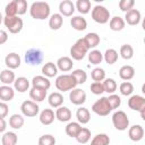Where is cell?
Listing matches in <instances>:
<instances>
[{
  "label": "cell",
  "mask_w": 145,
  "mask_h": 145,
  "mask_svg": "<svg viewBox=\"0 0 145 145\" xmlns=\"http://www.w3.org/2000/svg\"><path fill=\"white\" fill-rule=\"evenodd\" d=\"M91 92L93 94H95V95H101L104 92L102 82H93L91 84Z\"/></svg>",
  "instance_id": "f907efd6"
},
{
  "label": "cell",
  "mask_w": 145,
  "mask_h": 145,
  "mask_svg": "<svg viewBox=\"0 0 145 145\" xmlns=\"http://www.w3.org/2000/svg\"><path fill=\"white\" fill-rule=\"evenodd\" d=\"M15 79H16V76H15V72L12 71V69L7 68L0 72V82L2 84H6V85L14 84Z\"/></svg>",
  "instance_id": "d4e9b609"
},
{
  "label": "cell",
  "mask_w": 145,
  "mask_h": 145,
  "mask_svg": "<svg viewBox=\"0 0 145 145\" xmlns=\"http://www.w3.org/2000/svg\"><path fill=\"white\" fill-rule=\"evenodd\" d=\"M15 96V88H12L10 85L3 84L0 86V100L3 102H9Z\"/></svg>",
  "instance_id": "ac0fdd59"
},
{
  "label": "cell",
  "mask_w": 145,
  "mask_h": 145,
  "mask_svg": "<svg viewBox=\"0 0 145 145\" xmlns=\"http://www.w3.org/2000/svg\"><path fill=\"white\" fill-rule=\"evenodd\" d=\"M91 130L88 129V128H85V127H80V129H79V131L77 133V135H76V139H77V142L78 143H80V144H86L89 139H91Z\"/></svg>",
  "instance_id": "1f68e13d"
},
{
  "label": "cell",
  "mask_w": 145,
  "mask_h": 145,
  "mask_svg": "<svg viewBox=\"0 0 145 145\" xmlns=\"http://www.w3.org/2000/svg\"><path fill=\"white\" fill-rule=\"evenodd\" d=\"M42 74L45 77H48V78H52V77L57 76V74H58V67H57V65L53 63V62H46V63H44L43 67H42Z\"/></svg>",
  "instance_id": "f546056e"
},
{
  "label": "cell",
  "mask_w": 145,
  "mask_h": 145,
  "mask_svg": "<svg viewBox=\"0 0 145 145\" xmlns=\"http://www.w3.org/2000/svg\"><path fill=\"white\" fill-rule=\"evenodd\" d=\"M125 25H126V22L122 17L120 16H114L112 18H110L109 20V26H110V29L111 31H114V32H119V31H122L125 28Z\"/></svg>",
  "instance_id": "44dd1931"
},
{
  "label": "cell",
  "mask_w": 145,
  "mask_h": 145,
  "mask_svg": "<svg viewBox=\"0 0 145 145\" xmlns=\"http://www.w3.org/2000/svg\"><path fill=\"white\" fill-rule=\"evenodd\" d=\"M31 83H32V86L41 87V88H44V89H49L50 86H51V82L44 75L43 76H34Z\"/></svg>",
  "instance_id": "cb8c5ba5"
},
{
  "label": "cell",
  "mask_w": 145,
  "mask_h": 145,
  "mask_svg": "<svg viewBox=\"0 0 145 145\" xmlns=\"http://www.w3.org/2000/svg\"><path fill=\"white\" fill-rule=\"evenodd\" d=\"M140 19H142V14L139 10L137 9H130L126 12L125 15V22L130 25V26H135V25H138L140 23Z\"/></svg>",
  "instance_id": "8fae6325"
},
{
  "label": "cell",
  "mask_w": 145,
  "mask_h": 145,
  "mask_svg": "<svg viewBox=\"0 0 145 145\" xmlns=\"http://www.w3.org/2000/svg\"><path fill=\"white\" fill-rule=\"evenodd\" d=\"M83 39H84L86 45L88 46V49H94V48H96V46L100 44V41H101L100 35H99L97 33H94V32L87 33Z\"/></svg>",
  "instance_id": "ffe728a7"
},
{
  "label": "cell",
  "mask_w": 145,
  "mask_h": 145,
  "mask_svg": "<svg viewBox=\"0 0 145 145\" xmlns=\"http://www.w3.org/2000/svg\"><path fill=\"white\" fill-rule=\"evenodd\" d=\"M20 111L25 117H35L39 113L40 108L37 102H34L33 100H26L20 104Z\"/></svg>",
  "instance_id": "9c48e42d"
},
{
  "label": "cell",
  "mask_w": 145,
  "mask_h": 145,
  "mask_svg": "<svg viewBox=\"0 0 145 145\" xmlns=\"http://www.w3.org/2000/svg\"><path fill=\"white\" fill-rule=\"evenodd\" d=\"M17 140H18V138H17L16 133L7 131L2 136L1 143H2V145H15V144H17Z\"/></svg>",
  "instance_id": "8d00e7d4"
},
{
  "label": "cell",
  "mask_w": 145,
  "mask_h": 145,
  "mask_svg": "<svg viewBox=\"0 0 145 145\" xmlns=\"http://www.w3.org/2000/svg\"><path fill=\"white\" fill-rule=\"evenodd\" d=\"M25 61L29 66H37L43 61V52L41 49L31 48L25 53Z\"/></svg>",
  "instance_id": "52a82bcc"
},
{
  "label": "cell",
  "mask_w": 145,
  "mask_h": 145,
  "mask_svg": "<svg viewBox=\"0 0 145 145\" xmlns=\"http://www.w3.org/2000/svg\"><path fill=\"white\" fill-rule=\"evenodd\" d=\"M70 25L76 31H84L87 27V22L84 17L82 16H74L70 19Z\"/></svg>",
  "instance_id": "4316f807"
},
{
  "label": "cell",
  "mask_w": 145,
  "mask_h": 145,
  "mask_svg": "<svg viewBox=\"0 0 145 145\" xmlns=\"http://www.w3.org/2000/svg\"><path fill=\"white\" fill-rule=\"evenodd\" d=\"M94 1H95V2H97V3H99V2H103V1H104V0H94Z\"/></svg>",
  "instance_id": "6f0895ef"
},
{
  "label": "cell",
  "mask_w": 145,
  "mask_h": 145,
  "mask_svg": "<svg viewBox=\"0 0 145 145\" xmlns=\"http://www.w3.org/2000/svg\"><path fill=\"white\" fill-rule=\"evenodd\" d=\"M53 144H56V138L50 134H45L39 138V145H53Z\"/></svg>",
  "instance_id": "7dc6e473"
},
{
  "label": "cell",
  "mask_w": 145,
  "mask_h": 145,
  "mask_svg": "<svg viewBox=\"0 0 145 145\" xmlns=\"http://www.w3.org/2000/svg\"><path fill=\"white\" fill-rule=\"evenodd\" d=\"M7 128V122L5 120V118H0V133H3Z\"/></svg>",
  "instance_id": "db71d44e"
},
{
  "label": "cell",
  "mask_w": 145,
  "mask_h": 145,
  "mask_svg": "<svg viewBox=\"0 0 145 145\" xmlns=\"http://www.w3.org/2000/svg\"><path fill=\"white\" fill-rule=\"evenodd\" d=\"M75 10H76L75 5L70 0H62L59 3V14H61L62 16L70 17L75 12Z\"/></svg>",
  "instance_id": "7c38bea8"
},
{
  "label": "cell",
  "mask_w": 145,
  "mask_h": 145,
  "mask_svg": "<svg viewBox=\"0 0 145 145\" xmlns=\"http://www.w3.org/2000/svg\"><path fill=\"white\" fill-rule=\"evenodd\" d=\"M24 122H25L24 117L18 113H15L9 118V126L14 129H20L24 126Z\"/></svg>",
  "instance_id": "d6a6232c"
},
{
  "label": "cell",
  "mask_w": 145,
  "mask_h": 145,
  "mask_svg": "<svg viewBox=\"0 0 145 145\" xmlns=\"http://www.w3.org/2000/svg\"><path fill=\"white\" fill-rule=\"evenodd\" d=\"M69 100L75 105H82L86 102V93L80 88H72L69 93Z\"/></svg>",
  "instance_id": "30bf717a"
},
{
  "label": "cell",
  "mask_w": 145,
  "mask_h": 145,
  "mask_svg": "<svg viewBox=\"0 0 145 145\" xmlns=\"http://www.w3.org/2000/svg\"><path fill=\"white\" fill-rule=\"evenodd\" d=\"M91 143L93 145H108L110 143V137L106 134H97L93 137V139L91 140Z\"/></svg>",
  "instance_id": "ab89813d"
},
{
  "label": "cell",
  "mask_w": 145,
  "mask_h": 145,
  "mask_svg": "<svg viewBox=\"0 0 145 145\" xmlns=\"http://www.w3.org/2000/svg\"><path fill=\"white\" fill-rule=\"evenodd\" d=\"M63 24V16L61 14H53L49 18V26L51 29L57 31L59 29Z\"/></svg>",
  "instance_id": "f1b7e54d"
},
{
  "label": "cell",
  "mask_w": 145,
  "mask_h": 145,
  "mask_svg": "<svg viewBox=\"0 0 145 145\" xmlns=\"http://www.w3.org/2000/svg\"><path fill=\"white\" fill-rule=\"evenodd\" d=\"M106 99H108V102H109V104H110V106H111L112 110L118 109V108L120 106V104H121V99H120V96L117 95V94H114V93L110 94Z\"/></svg>",
  "instance_id": "f6af8a7d"
},
{
  "label": "cell",
  "mask_w": 145,
  "mask_h": 145,
  "mask_svg": "<svg viewBox=\"0 0 145 145\" xmlns=\"http://www.w3.org/2000/svg\"><path fill=\"white\" fill-rule=\"evenodd\" d=\"M8 41V33L5 29H0V45L5 44Z\"/></svg>",
  "instance_id": "f5cc1de1"
},
{
  "label": "cell",
  "mask_w": 145,
  "mask_h": 145,
  "mask_svg": "<svg viewBox=\"0 0 145 145\" xmlns=\"http://www.w3.org/2000/svg\"><path fill=\"white\" fill-rule=\"evenodd\" d=\"M88 50H89V49H88V46L86 45L84 39H83V37H82V39H78V40L75 42V44L70 48V56H71V59H72V60H77V61L83 60V59L85 58V56L87 54Z\"/></svg>",
  "instance_id": "3957f363"
},
{
  "label": "cell",
  "mask_w": 145,
  "mask_h": 145,
  "mask_svg": "<svg viewBox=\"0 0 145 145\" xmlns=\"http://www.w3.org/2000/svg\"><path fill=\"white\" fill-rule=\"evenodd\" d=\"M54 114H56V118L60 122H67L71 118V111L67 106H62V105L57 108V111H56Z\"/></svg>",
  "instance_id": "603a6c76"
},
{
  "label": "cell",
  "mask_w": 145,
  "mask_h": 145,
  "mask_svg": "<svg viewBox=\"0 0 145 145\" xmlns=\"http://www.w3.org/2000/svg\"><path fill=\"white\" fill-rule=\"evenodd\" d=\"M135 6V0H119V9L123 12L133 9Z\"/></svg>",
  "instance_id": "bcb514c9"
},
{
  "label": "cell",
  "mask_w": 145,
  "mask_h": 145,
  "mask_svg": "<svg viewBox=\"0 0 145 145\" xmlns=\"http://www.w3.org/2000/svg\"><path fill=\"white\" fill-rule=\"evenodd\" d=\"M40 122L42 123V125H44V126H49V125H51L53 121H54V119H56V114H54V112H53V110H51V109H44L41 113H40Z\"/></svg>",
  "instance_id": "d6986e66"
},
{
  "label": "cell",
  "mask_w": 145,
  "mask_h": 145,
  "mask_svg": "<svg viewBox=\"0 0 145 145\" xmlns=\"http://www.w3.org/2000/svg\"><path fill=\"white\" fill-rule=\"evenodd\" d=\"M103 60L109 65L116 63L118 60V52L114 49H108L103 54Z\"/></svg>",
  "instance_id": "d590c367"
},
{
  "label": "cell",
  "mask_w": 145,
  "mask_h": 145,
  "mask_svg": "<svg viewBox=\"0 0 145 145\" xmlns=\"http://www.w3.org/2000/svg\"><path fill=\"white\" fill-rule=\"evenodd\" d=\"M112 123L117 130L123 131L129 127V118L125 111L118 110L112 114Z\"/></svg>",
  "instance_id": "5b68a950"
},
{
  "label": "cell",
  "mask_w": 145,
  "mask_h": 145,
  "mask_svg": "<svg viewBox=\"0 0 145 145\" xmlns=\"http://www.w3.org/2000/svg\"><path fill=\"white\" fill-rule=\"evenodd\" d=\"M57 67H58V70L60 71H63V72H67L69 70L72 69V66H74V61L71 58L69 57H60L58 60H57Z\"/></svg>",
  "instance_id": "e0dca14e"
},
{
  "label": "cell",
  "mask_w": 145,
  "mask_h": 145,
  "mask_svg": "<svg viewBox=\"0 0 145 145\" xmlns=\"http://www.w3.org/2000/svg\"><path fill=\"white\" fill-rule=\"evenodd\" d=\"M50 5L45 1H35L29 7V15L34 19L43 20L50 16Z\"/></svg>",
  "instance_id": "6da1fadb"
},
{
  "label": "cell",
  "mask_w": 145,
  "mask_h": 145,
  "mask_svg": "<svg viewBox=\"0 0 145 145\" xmlns=\"http://www.w3.org/2000/svg\"><path fill=\"white\" fill-rule=\"evenodd\" d=\"M139 112H140V118L143 120H145V108H143L142 110H139Z\"/></svg>",
  "instance_id": "11a10c76"
},
{
  "label": "cell",
  "mask_w": 145,
  "mask_h": 145,
  "mask_svg": "<svg viewBox=\"0 0 145 145\" xmlns=\"http://www.w3.org/2000/svg\"><path fill=\"white\" fill-rule=\"evenodd\" d=\"M119 91H120V93H121L122 95L129 96V95H131L133 92H134V85H133L130 82L125 80V82H122V83L119 85Z\"/></svg>",
  "instance_id": "b9f144b4"
},
{
  "label": "cell",
  "mask_w": 145,
  "mask_h": 145,
  "mask_svg": "<svg viewBox=\"0 0 145 145\" xmlns=\"http://www.w3.org/2000/svg\"><path fill=\"white\" fill-rule=\"evenodd\" d=\"M135 76V69L130 65H125L119 69V77L122 80H130Z\"/></svg>",
  "instance_id": "484cf974"
},
{
  "label": "cell",
  "mask_w": 145,
  "mask_h": 145,
  "mask_svg": "<svg viewBox=\"0 0 145 145\" xmlns=\"http://www.w3.org/2000/svg\"><path fill=\"white\" fill-rule=\"evenodd\" d=\"M75 8L78 10L79 14L82 15H85V14H88L91 11V1L89 0H77L76 5H75Z\"/></svg>",
  "instance_id": "836d02e7"
},
{
  "label": "cell",
  "mask_w": 145,
  "mask_h": 145,
  "mask_svg": "<svg viewBox=\"0 0 145 145\" xmlns=\"http://www.w3.org/2000/svg\"><path fill=\"white\" fill-rule=\"evenodd\" d=\"M103 60V53L100 51V50H96V49H93L89 53H88V61L92 63V65H99L101 63Z\"/></svg>",
  "instance_id": "e575fe53"
},
{
  "label": "cell",
  "mask_w": 145,
  "mask_h": 145,
  "mask_svg": "<svg viewBox=\"0 0 145 145\" xmlns=\"http://www.w3.org/2000/svg\"><path fill=\"white\" fill-rule=\"evenodd\" d=\"M71 75H72V77L75 78L77 85H78V84H84V83L86 82V79H87V74H86L85 70H83V69H75V70L71 72Z\"/></svg>",
  "instance_id": "7bdbcfd3"
},
{
  "label": "cell",
  "mask_w": 145,
  "mask_h": 145,
  "mask_svg": "<svg viewBox=\"0 0 145 145\" xmlns=\"http://www.w3.org/2000/svg\"><path fill=\"white\" fill-rule=\"evenodd\" d=\"M92 111H93L94 113H96L97 116L104 117V116H108V114L112 111V109H111V106H110V104H109V102H108V99L103 96V97H100L99 100H96V101L93 103V105H92Z\"/></svg>",
  "instance_id": "ba28073f"
},
{
  "label": "cell",
  "mask_w": 145,
  "mask_h": 145,
  "mask_svg": "<svg viewBox=\"0 0 145 145\" xmlns=\"http://www.w3.org/2000/svg\"><path fill=\"white\" fill-rule=\"evenodd\" d=\"M91 77L94 82H102L105 78V71H104V69H102L100 67H96L92 70Z\"/></svg>",
  "instance_id": "ee69618b"
},
{
  "label": "cell",
  "mask_w": 145,
  "mask_h": 145,
  "mask_svg": "<svg viewBox=\"0 0 145 145\" xmlns=\"http://www.w3.org/2000/svg\"><path fill=\"white\" fill-rule=\"evenodd\" d=\"M103 88H104V92L109 93V94H112L116 92L117 89V82L113 79V78H104L103 79Z\"/></svg>",
  "instance_id": "f35d334b"
},
{
  "label": "cell",
  "mask_w": 145,
  "mask_h": 145,
  "mask_svg": "<svg viewBox=\"0 0 145 145\" xmlns=\"http://www.w3.org/2000/svg\"><path fill=\"white\" fill-rule=\"evenodd\" d=\"M76 118L78 120V122L80 125H85V123H88L89 120H91V113L88 111V109L86 108H79L77 109L76 111Z\"/></svg>",
  "instance_id": "4dcf8cb0"
},
{
  "label": "cell",
  "mask_w": 145,
  "mask_h": 145,
  "mask_svg": "<svg viewBox=\"0 0 145 145\" xmlns=\"http://www.w3.org/2000/svg\"><path fill=\"white\" fill-rule=\"evenodd\" d=\"M17 8V15H24L27 11V1L26 0H14Z\"/></svg>",
  "instance_id": "681fc988"
},
{
  "label": "cell",
  "mask_w": 145,
  "mask_h": 145,
  "mask_svg": "<svg viewBox=\"0 0 145 145\" xmlns=\"http://www.w3.org/2000/svg\"><path fill=\"white\" fill-rule=\"evenodd\" d=\"M14 88L19 93H25L29 88V80L26 77H18L14 82Z\"/></svg>",
  "instance_id": "7402d4cb"
},
{
  "label": "cell",
  "mask_w": 145,
  "mask_h": 145,
  "mask_svg": "<svg viewBox=\"0 0 145 145\" xmlns=\"http://www.w3.org/2000/svg\"><path fill=\"white\" fill-rule=\"evenodd\" d=\"M128 136L133 142H139L144 137V128L140 125H134L128 129Z\"/></svg>",
  "instance_id": "9a60e30c"
},
{
  "label": "cell",
  "mask_w": 145,
  "mask_h": 145,
  "mask_svg": "<svg viewBox=\"0 0 145 145\" xmlns=\"http://www.w3.org/2000/svg\"><path fill=\"white\" fill-rule=\"evenodd\" d=\"M120 56L125 60H130L134 57V49L130 44H123L120 48Z\"/></svg>",
  "instance_id": "60d3db41"
},
{
  "label": "cell",
  "mask_w": 145,
  "mask_h": 145,
  "mask_svg": "<svg viewBox=\"0 0 145 145\" xmlns=\"http://www.w3.org/2000/svg\"><path fill=\"white\" fill-rule=\"evenodd\" d=\"M46 92H48V89L33 86V87L29 89V97H31L34 102H42V101H44L45 97H46Z\"/></svg>",
  "instance_id": "2e32d148"
},
{
  "label": "cell",
  "mask_w": 145,
  "mask_h": 145,
  "mask_svg": "<svg viewBox=\"0 0 145 145\" xmlns=\"http://www.w3.org/2000/svg\"><path fill=\"white\" fill-rule=\"evenodd\" d=\"M2 22H3V17H2V14L0 12V24H1Z\"/></svg>",
  "instance_id": "9f6ffc18"
},
{
  "label": "cell",
  "mask_w": 145,
  "mask_h": 145,
  "mask_svg": "<svg viewBox=\"0 0 145 145\" xmlns=\"http://www.w3.org/2000/svg\"><path fill=\"white\" fill-rule=\"evenodd\" d=\"M128 106L134 111H139L145 108V97L140 95H131L128 100Z\"/></svg>",
  "instance_id": "4fadbf2b"
},
{
  "label": "cell",
  "mask_w": 145,
  "mask_h": 145,
  "mask_svg": "<svg viewBox=\"0 0 145 145\" xmlns=\"http://www.w3.org/2000/svg\"><path fill=\"white\" fill-rule=\"evenodd\" d=\"M92 18L94 22L99 23V24H106L110 20V11L101 5H96L93 9H92Z\"/></svg>",
  "instance_id": "8992f818"
},
{
  "label": "cell",
  "mask_w": 145,
  "mask_h": 145,
  "mask_svg": "<svg viewBox=\"0 0 145 145\" xmlns=\"http://www.w3.org/2000/svg\"><path fill=\"white\" fill-rule=\"evenodd\" d=\"M20 62H22V59H20L19 54L16 52H10L5 58V63H6L7 68H9V69L18 68L20 66Z\"/></svg>",
  "instance_id": "5bb4252c"
},
{
  "label": "cell",
  "mask_w": 145,
  "mask_h": 145,
  "mask_svg": "<svg viewBox=\"0 0 145 145\" xmlns=\"http://www.w3.org/2000/svg\"><path fill=\"white\" fill-rule=\"evenodd\" d=\"M80 123L79 122H75V121H72V122H69L67 126H66V128H65V131H66V134L69 136V137H76V135H77V133L79 131V129H80Z\"/></svg>",
  "instance_id": "74e56055"
},
{
  "label": "cell",
  "mask_w": 145,
  "mask_h": 145,
  "mask_svg": "<svg viewBox=\"0 0 145 145\" xmlns=\"http://www.w3.org/2000/svg\"><path fill=\"white\" fill-rule=\"evenodd\" d=\"M48 102L52 108H59L63 103V95L59 92H53L48 96Z\"/></svg>",
  "instance_id": "83f0119b"
},
{
  "label": "cell",
  "mask_w": 145,
  "mask_h": 145,
  "mask_svg": "<svg viewBox=\"0 0 145 145\" xmlns=\"http://www.w3.org/2000/svg\"><path fill=\"white\" fill-rule=\"evenodd\" d=\"M3 24L11 34L19 33L24 26L23 19L19 18L18 16H5L3 17Z\"/></svg>",
  "instance_id": "277c9868"
},
{
  "label": "cell",
  "mask_w": 145,
  "mask_h": 145,
  "mask_svg": "<svg viewBox=\"0 0 145 145\" xmlns=\"http://www.w3.org/2000/svg\"><path fill=\"white\" fill-rule=\"evenodd\" d=\"M54 85L57 87L58 91L60 92H68L72 88H75L77 86V83L75 80V78L72 77L71 74H63V75H60L56 78V82H54Z\"/></svg>",
  "instance_id": "7a4b0ae2"
},
{
  "label": "cell",
  "mask_w": 145,
  "mask_h": 145,
  "mask_svg": "<svg viewBox=\"0 0 145 145\" xmlns=\"http://www.w3.org/2000/svg\"><path fill=\"white\" fill-rule=\"evenodd\" d=\"M8 112H9V106L6 102L1 101L0 102V118H5L8 116Z\"/></svg>",
  "instance_id": "816d5d0a"
},
{
  "label": "cell",
  "mask_w": 145,
  "mask_h": 145,
  "mask_svg": "<svg viewBox=\"0 0 145 145\" xmlns=\"http://www.w3.org/2000/svg\"><path fill=\"white\" fill-rule=\"evenodd\" d=\"M5 14H6V16H17V8H16V3L14 0L6 5Z\"/></svg>",
  "instance_id": "c3c4849f"
}]
</instances>
